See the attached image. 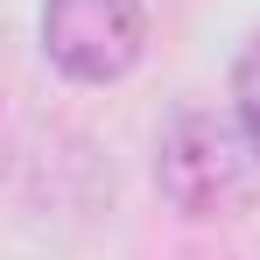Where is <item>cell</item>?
I'll use <instances>...</instances> for the list:
<instances>
[{
    "instance_id": "7a4b0ae2",
    "label": "cell",
    "mask_w": 260,
    "mask_h": 260,
    "mask_svg": "<svg viewBox=\"0 0 260 260\" xmlns=\"http://www.w3.org/2000/svg\"><path fill=\"white\" fill-rule=\"evenodd\" d=\"M43 49L63 78L113 85L148 49V14L141 0H43Z\"/></svg>"
},
{
    "instance_id": "6da1fadb",
    "label": "cell",
    "mask_w": 260,
    "mask_h": 260,
    "mask_svg": "<svg viewBox=\"0 0 260 260\" xmlns=\"http://www.w3.org/2000/svg\"><path fill=\"white\" fill-rule=\"evenodd\" d=\"M253 141L239 120L218 113H176L155 141V183L183 218H225L253 197Z\"/></svg>"
},
{
    "instance_id": "277c9868",
    "label": "cell",
    "mask_w": 260,
    "mask_h": 260,
    "mask_svg": "<svg viewBox=\"0 0 260 260\" xmlns=\"http://www.w3.org/2000/svg\"><path fill=\"white\" fill-rule=\"evenodd\" d=\"M14 120H21V78H14V63H7V49H0V169H7V155H14Z\"/></svg>"
},
{
    "instance_id": "3957f363",
    "label": "cell",
    "mask_w": 260,
    "mask_h": 260,
    "mask_svg": "<svg viewBox=\"0 0 260 260\" xmlns=\"http://www.w3.org/2000/svg\"><path fill=\"white\" fill-rule=\"evenodd\" d=\"M232 120L246 127V141H253V155H260V36L232 63Z\"/></svg>"
}]
</instances>
